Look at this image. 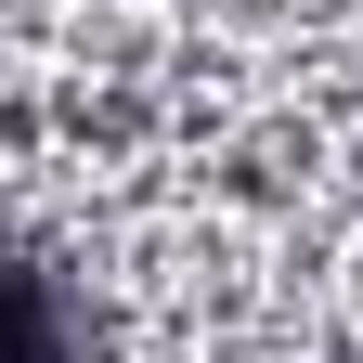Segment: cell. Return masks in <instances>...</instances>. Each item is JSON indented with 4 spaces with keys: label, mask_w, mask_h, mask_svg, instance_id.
Instances as JSON below:
<instances>
[{
    "label": "cell",
    "mask_w": 363,
    "mask_h": 363,
    "mask_svg": "<svg viewBox=\"0 0 363 363\" xmlns=\"http://www.w3.org/2000/svg\"><path fill=\"white\" fill-rule=\"evenodd\" d=\"M0 363H65V298H52V272L0 247Z\"/></svg>",
    "instance_id": "1"
}]
</instances>
